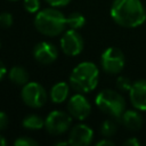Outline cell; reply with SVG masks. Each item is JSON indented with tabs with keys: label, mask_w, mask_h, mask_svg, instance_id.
Here are the masks:
<instances>
[{
	"label": "cell",
	"mask_w": 146,
	"mask_h": 146,
	"mask_svg": "<svg viewBox=\"0 0 146 146\" xmlns=\"http://www.w3.org/2000/svg\"><path fill=\"white\" fill-rule=\"evenodd\" d=\"M132 86V82L127 76H119L116 80V87L122 91H129Z\"/></svg>",
	"instance_id": "19"
},
{
	"label": "cell",
	"mask_w": 146,
	"mask_h": 146,
	"mask_svg": "<svg viewBox=\"0 0 146 146\" xmlns=\"http://www.w3.org/2000/svg\"><path fill=\"white\" fill-rule=\"evenodd\" d=\"M98 76V67L91 62H83L73 68L70 75V84L79 92H89L97 87Z\"/></svg>",
	"instance_id": "2"
},
{
	"label": "cell",
	"mask_w": 146,
	"mask_h": 146,
	"mask_svg": "<svg viewBox=\"0 0 146 146\" xmlns=\"http://www.w3.org/2000/svg\"><path fill=\"white\" fill-rule=\"evenodd\" d=\"M124 145H127V146H138L139 145V141H138V139L137 138H129L125 143H124Z\"/></svg>",
	"instance_id": "25"
},
{
	"label": "cell",
	"mask_w": 146,
	"mask_h": 146,
	"mask_svg": "<svg viewBox=\"0 0 146 146\" xmlns=\"http://www.w3.org/2000/svg\"><path fill=\"white\" fill-rule=\"evenodd\" d=\"M70 144L68 141H64V140H60V141H56L55 143V146H59V145H67Z\"/></svg>",
	"instance_id": "28"
},
{
	"label": "cell",
	"mask_w": 146,
	"mask_h": 146,
	"mask_svg": "<svg viewBox=\"0 0 146 146\" xmlns=\"http://www.w3.org/2000/svg\"><path fill=\"white\" fill-rule=\"evenodd\" d=\"M24 8L29 13H36L40 8V1L39 0H24Z\"/></svg>",
	"instance_id": "21"
},
{
	"label": "cell",
	"mask_w": 146,
	"mask_h": 146,
	"mask_svg": "<svg viewBox=\"0 0 146 146\" xmlns=\"http://www.w3.org/2000/svg\"><path fill=\"white\" fill-rule=\"evenodd\" d=\"M23 127L29 130H40L44 127V120L36 114H30L24 117Z\"/></svg>",
	"instance_id": "16"
},
{
	"label": "cell",
	"mask_w": 146,
	"mask_h": 146,
	"mask_svg": "<svg viewBox=\"0 0 146 146\" xmlns=\"http://www.w3.org/2000/svg\"><path fill=\"white\" fill-rule=\"evenodd\" d=\"M15 146H38V141L30 137H19L15 140Z\"/></svg>",
	"instance_id": "20"
},
{
	"label": "cell",
	"mask_w": 146,
	"mask_h": 146,
	"mask_svg": "<svg viewBox=\"0 0 146 146\" xmlns=\"http://www.w3.org/2000/svg\"><path fill=\"white\" fill-rule=\"evenodd\" d=\"M0 46H1V44H0Z\"/></svg>",
	"instance_id": "31"
},
{
	"label": "cell",
	"mask_w": 146,
	"mask_h": 146,
	"mask_svg": "<svg viewBox=\"0 0 146 146\" xmlns=\"http://www.w3.org/2000/svg\"><path fill=\"white\" fill-rule=\"evenodd\" d=\"M71 123H72L71 114H67L62 111H54L49 113V115L47 116L44 121V127L49 133L57 136L68 130Z\"/></svg>",
	"instance_id": "7"
},
{
	"label": "cell",
	"mask_w": 146,
	"mask_h": 146,
	"mask_svg": "<svg viewBox=\"0 0 146 146\" xmlns=\"http://www.w3.org/2000/svg\"><path fill=\"white\" fill-rule=\"evenodd\" d=\"M33 56L39 63L43 65H48L56 60L58 56V51H57V48L52 43L42 41L35 44L33 49Z\"/></svg>",
	"instance_id": "11"
},
{
	"label": "cell",
	"mask_w": 146,
	"mask_h": 146,
	"mask_svg": "<svg viewBox=\"0 0 146 146\" xmlns=\"http://www.w3.org/2000/svg\"><path fill=\"white\" fill-rule=\"evenodd\" d=\"M9 79L16 86H25L29 82V73L22 66H14L9 71Z\"/></svg>",
	"instance_id": "15"
},
{
	"label": "cell",
	"mask_w": 146,
	"mask_h": 146,
	"mask_svg": "<svg viewBox=\"0 0 146 146\" xmlns=\"http://www.w3.org/2000/svg\"><path fill=\"white\" fill-rule=\"evenodd\" d=\"M96 105L102 112L114 119H121L125 111L123 96L112 89L102 90L96 97Z\"/></svg>",
	"instance_id": "4"
},
{
	"label": "cell",
	"mask_w": 146,
	"mask_h": 146,
	"mask_svg": "<svg viewBox=\"0 0 146 146\" xmlns=\"http://www.w3.org/2000/svg\"><path fill=\"white\" fill-rule=\"evenodd\" d=\"M111 16L123 27H136L146 19V11L140 0H114Z\"/></svg>",
	"instance_id": "1"
},
{
	"label": "cell",
	"mask_w": 146,
	"mask_h": 146,
	"mask_svg": "<svg viewBox=\"0 0 146 146\" xmlns=\"http://www.w3.org/2000/svg\"><path fill=\"white\" fill-rule=\"evenodd\" d=\"M6 72H7V70H6V66H5V64L0 60V80L5 76V74H6Z\"/></svg>",
	"instance_id": "27"
},
{
	"label": "cell",
	"mask_w": 146,
	"mask_h": 146,
	"mask_svg": "<svg viewBox=\"0 0 146 146\" xmlns=\"http://www.w3.org/2000/svg\"><path fill=\"white\" fill-rule=\"evenodd\" d=\"M34 25L40 33L48 36H55L64 31L66 17L57 9L47 8L36 14Z\"/></svg>",
	"instance_id": "3"
},
{
	"label": "cell",
	"mask_w": 146,
	"mask_h": 146,
	"mask_svg": "<svg viewBox=\"0 0 146 146\" xmlns=\"http://www.w3.org/2000/svg\"><path fill=\"white\" fill-rule=\"evenodd\" d=\"M132 106L139 111H146V80H138L132 83L129 90Z\"/></svg>",
	"instance_id": "12"
},
{
	"label": "cell",
	"mask_w": 146,
	"mask_h": 146,
	"mask_svg": "<svg viewBox=\"0 0 146 146\" xmlns=\"http://www.w3.org/2000/svg\"><path fill=\"white\" fill-rule=\"evenodd\" d=\"M60 48L67 56H76L83 49V39L76 30H68L60 39Z\"/></svg>",
	"instance_id": "8"
},
{
	"label": "cell",
	"mask_w": 146,
	"mask_h": 146,
	"mask_svg": "<svg viewBox=\"0 0 146 146\" xmlns=\"http://www.w3.org/2000/svg\"><path fill=\"white\" fill-rule=\"evenodd\" d=\"M117 120V119H116ZM116 120L113 119H108V120H105L102 125H100V132L104 137H111L113 135H115L116 130H117V123H116Z\"/></svg>",
	"instance_id": "18"
},
{
	"label": "cell",
	"mask_w": 146,
	"mask_h": 146,
	"mask_svg": "<svg viewBox=\"0 0 146 146\" xmlns=\"http://www.w3.org/2000/svg\"><path fill=\"white\" fill-rule=\"evenodd\" d=\"M13 1H15V0H13Z\"/></svg>",
	"instance_id": "30"
},
{
	"label": "cell",
	"mask_w": 146,
	"mask_h": 146,
	"mask_svg": "<svg viewBox=\"0 0 146 146\" xmlns=\"http://www.w3.org/2000/svg\"><path fill=\"white\" fill-rule=\"evenodd\" d=\"M66 24L73 30H79L86 24V18L80 13H72L66 18Z\"/></svg>",
	"instance_id": "17"
},
{
	"label": "cell",
	"mask_w": 146,
	"mask_h": 146,
	"mask_svg": "<svg viewBox=\"0 0 146 146\" xmlns=\"http://www.w3.org/2000/svg\"><path fill=\"white\" fill-rule=\"evenodd\" d=\"M124 55L116 47L107 48L100 57V64L103 70L108 74L120 73L124 67Z\"/></svg>",
	"instance_id": "5"
},
{
	"label": "cell",
	"mask_w": 146,
	"mask_h": 146,
	"mask_svg": "<svg viewBox=\"0 0 146 146\" xmlns=\"http://www.w3.org/2000/svg\"><path fill=\"white\" fill-rule=\"evenodd\" d=\"M122 123L124 124V127L129 130L132 131H137L141 128L143 125V117L141 115L133 110H127L124 111V113L121 116Z\"/></svg>",
	"instance_id": "13"
},
{
	"label": "cell",
	"mask_w": 146,
	"mask_h": 146,
	"mask_svg": "<svg viewBox=\"0 0 146 146\" xmlns=\"http://www.w3.org/2000/svg\"><path fill=\"white\" fill-rule=\"evenodd\" d=\"M94 138V131L87 124H76L72 128L68 143L73 146H88Z\"/></svg>",
	"instance_id": "10"
},
{
	"label": "cell",
	"mask_w": 146,
	"mask_h": 146,
	"mask_svg": "<svg viewBox=\"0 0 146 146\" xmlns=\"http://www.w3.org/2000/svg\"><path fill=\"white\" fill-rule=\"evenodd\" d=\"M113 146L114 145V143L113 141H111V140H108V139H102V140H99L98 143H97V146Z\"/></svg>",
	"instance_id": "26"
},
{
	"label": "cell",
	"mask_w": 146,
	"mask_h": 146,
	"mask_svg": "<svg viewBox=\"0 0 146 146\" xmlns=\"http://www.w3.org/2000/svg\"><path fill=\"white\" fill-rule=\"evenodd\" d=\"M50 6L54 7H62V6H66L71 0H46Z\"/></svg>",
	"instance_id": "24"
},
{
	"label": "cell",
	"mask_w": 146,
	"mask_h": 146,
	"mask_svg": "<svg viewBox=\"0 0 146 146\" xmlns=\"http://www.w3.org/2000/svg\"><path fill=\"white\" fill-rule=\"evenodd\" d=\"M23 102L30 107H41L47 102V92L38 82H27L21 92Z\"/></svg>",
	"instance_id": "6"
},
{
	"label": "cell",
	"mask_w": 146,
	"mask_h": 146,
	"mask_svg": "<svg viewBox=\"0 0 146 146\" xmlns=\"http://www.w3.org/2000/svg\"><path fill=\"white\" fill-rule=\"evenodd\" d=\"M8 122H9V120H8L7 114L5 112H0V130L6 129L8 125Z\"/></svg>",
	"instance_id": "23"
},
{
	"label": "cell",
	"mask_w": 146,
	"mask_h": 146,
	"mask_svg": "<svg viewBox=\"0 0 146 146\" xmlns=\"http://www.w3.org/2000/svg\"><path fill=\"white\" fill-rule=\"evenodd\" d=\"M6 144H7V141H6V139L0 135V146H6Z\"/></svg>",
	"instance_id": "29"
},
{
	"label": "cell",
	"mask_w": 146,
	"mask_h": 146,
	"mask_svg": "<svg viewBox=\"0 0 146 146\" xmlns=\"http://www.w3.org/2000/svg\"><path fill=\"white\" fill-rule=\"evenodd\" d=\"M68 91H70V88H68V84L66 82H58V83H56L51 88V90H50V98L56 104L63 103L67 98Z\"/></svg>",
	"instance_id": "14"
},
{
	"label": "cell",
	"mask_w": 146,
	"mask_h": 146,
	"mask_svg": "<svg viewBox=\"0 0 146 146\" xmlns=\"http://www.w3.org/2000/svg\"><path fill=\"white\" fill-rule=\"evenodd\" d=\"M67 110L72 117L76 120H84L91 112V106L87 98L81 94L72 96L67 103Z\"/></svg>",
	"instance_id": "9"
},
{
	"label": "cell",
	"mask_w": 146,
	"mask_h": 146,
	"mask_svg": "<svg viewBox=\"0 0 146 146\" xmlns=\"http://www.w3.org/2000/svg\"><path fill=\"white\" fill-rule=\"evenodd\" d=\"M13 24V16L9 13H1L0 14V26L2 27H10Z\"/></svg>",
	"instance_id": "22"
}]
</instances>
